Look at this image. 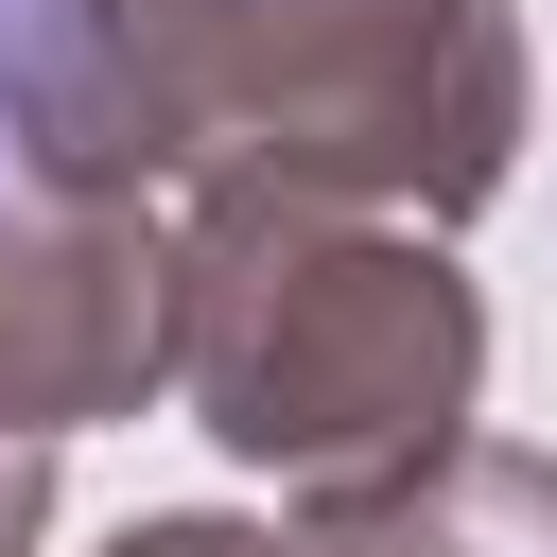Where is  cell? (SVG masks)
Masks as SVG:
<instances>
[{
	"label": "cell",
	"instance_id": "obj_1",
	"mask_svg": "<svg viewBox=\"0 0 557 557\" xmlns=\"http://www.w3.org/2000/svg\"><path fill=\"white\" fill-rule=\"evenodd\" d=\"M174 261H191L174 383H191V418L244 470L348 505V487H400V470H435L470 435V383H487L470 278L435 244L348 226V191L226 157L209 209L174 226Z\"/></svg>",
	"mask_w": 557,
	"mask_h": 557
},
{
	"label": "cell",
	"instance_id": "obj_4",
	"mask_svg": "<svg viewBox=\"0 0 557 557\" xmlns=\"http://www.w3.org/2000/svg\"><path fill=\"white\" fill-rule=\"evenodd\" d=\"M313 522H331L313 557H557V470H540V453L453 435L435 470L348 487V505H313Z\"/></svg>",
	"mask_w": 557,
	"mask_h": 557
},
{
	"label": "cell",
	"instance_id": "obj_2",
	"mask_svg": "<svg viewBox=\"0 0 557 557\" xmlns=\"http://www.w3.org/2000/svg\"><path fill=\"white\" fill-rule=\"evenodd\" d=\"M191 261L139 226V174H0V435H87L174 383Z\"/></svg>",
	"mask_w": 557,
	"mask_h": 557
},
{
	"label": "cell",
	"instance_id": "obj_3",
	"mask_svg": "<svg viewBox=\"0 0 557 557\" xmlns=\"http://www.w3.org/2000/svg\"><path fill=\"white\" fill-rule=\"evenodd\" d=\"M174 104L139 0H0V174H157Z\"/></svg>",
	"mask_w": 557,
	"mask_h": 557
},
{
	"label": "cell",
	"instance_id": "obj_5",
	"mask_svg": "<svg viewBox=\"0 0 557 557\" xmlns=\"http://www.w3.org/2000/svg\"><path fill=\"white\" fill-rule=\"evenodd\" d=\"M122 557H278V540H244V522H139Z\"/></svg>",
	"mask_w": 557,
	"mask_h": 557
}]
</instances>
